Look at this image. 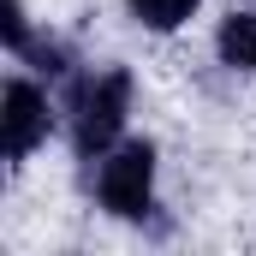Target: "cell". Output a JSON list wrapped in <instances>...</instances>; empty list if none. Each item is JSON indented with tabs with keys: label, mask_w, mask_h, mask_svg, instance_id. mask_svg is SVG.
<instances>
[{
	"label": "cell",
	"mask_w": 256,
	"mask_h": 256,
	"mask_svg": "<svg viewBox=\"0 0 256 256\" xmlns=\"http://www.w3.org/2000/svg\"><path fill=\"white\" fill-rule=\"evenodd\" d=\"M126 108H131V72H102V78H84L78 96H72V149L78 155H102L120 126H126Z\"/></svg>",
	"instance_id": "cell-1"
},
{
	"label": "cell",
	"mask_w": 256,
	"mask_h": 256,
	"mask_svg": "<svg viewBox=\"0 0 256 256\" xmlns=\"http://www.w3.org/2000/svg\"><path fill=\"white\" fill-rule=\"evenodd\" d=\"M149 191H155V149H149V143L114 149V155L102 161V173H96L102 208L120 214V220H143V214H149Z\"/></svg>",
	"instance_id": "cell-2"
},
{
	"label": "cell",
	"mask_w": 256,
	"mask_h": 256,
	"mask_svg": "<svg viewBox=\"0 0 256 256\" xmlns=\"http://www.w3.org/2000/svg\"><path fill=\"white\" fill-rule=\"evenodd\" d=\"M0 126H6V161H30L42 143H48V126H54V114H48V96L36 90V84H24V78H12L6 84V96H0Z\"/></svg>",
	"instance_id": "cell-3"
},
{
	"label": "cell",
	"mask_w": 256,
	"mask_h": 256,
	"mask_svg": "<svg viewBox=\"0 0 256 256\" xmlns=\"http://www.w3.org/2000/svg\"><path fill=\"white\" fill-rule=\"evenodd\" d=\"M214 48H220V60L232 72H256V12H226Z\"/></svg>",
	"instance_id": "cell-4"
},
{
	"label": "cell",
	"mask_w": 256,
	"mask_h": 256,
	"mask_svg": "<svg viewBox=\"0 0 256 256\" xmlns=\"http://www.w3.org/2000/svg\"><path fill=\"white\" fill-rule=\"evenodd\" d=\"M131 12H137V24H149V30H179L196 12V0H131Z\"/></svg>",
	"instance_id": "cell-5"
},
{
	"label": "cell",
	"mask_w": 256,
	"mask_h": 256,
	"mask_svg": "<svg viewBox=\"0 0 256 256\" xmlns=\"http://www.w3.org/2000/svg\"><path fill=\"white\" fill-rule=\"evenodd\" d=\"M0 36H6V48H12V54H24V42H30V18H24V0H6V6H0Z\"/></svg>",
	"instance_id": "cell-6"
}]
</instances>
